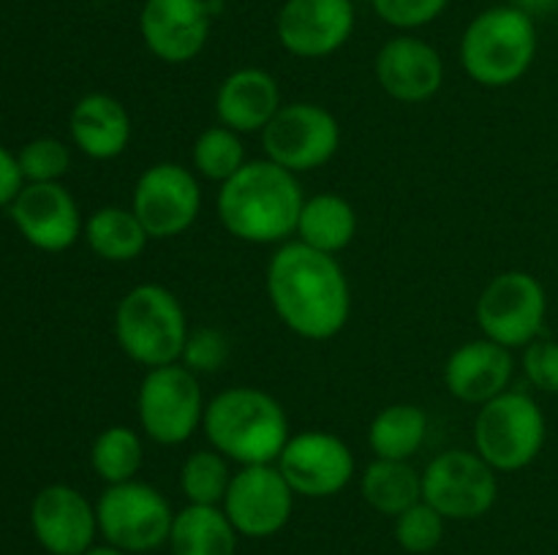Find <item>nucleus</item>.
Masks as SVG:
<instances>
[{"mask_svg":"<svg viewBox=\"0 0 558 555\" xmlns=\"http://www.w3.org/2000/svg\"><path fill=\"white\" fill-rule=\"evenodd\" d=\"M354 22L352 0H287L278 11L276 33L289 54L319 60L336 54L352 38Z\"/></svg>","mask_w":558,"mask_h":555,"instance_id":"obj_15","label":"nucleus"},{"mask_svg":"<svg viewBox=\"0 0 558 555\" xmlns=\"http://www.w3.org/2000/svg\"><path fill=\"white\" fill-rule=\"evenodd\" d=\"M22 188H25V177H22L20 161L14 152L0 145V207H11Z\"/></svg>","mask_w":558,"mask_h":555,"instance_id":"obj_36","label":"nucleus"},{"mask_svg":"<svg viewBox=\"0 0 558 555\" xmlns=\"http://www.w3.org/2000/svg\"><path fill=\"white\" fill-rule=\"evenodd\" d=\"M189 332L183 305L161 283H140L114 308V341L120 351L145 368L180 362Z\"/></svg>","mask_w":558,"mask_h":555,"instance_id":"obj_5","label":"nucleus"},{"mask_svg":"<svg viewBox=\"0 0 558 555\" xmlns=\"http://www.w3.org/2000/svg\"><path fill=\"white\" fill-rule=\"evenodd\" d=\"M376 82L401 103H423L445 85V60L434 44L417 36L390 38L376 52Z\"/></svg>","mask_w":558,"mask_h":555,"instance_id":"obj_19","label":"nucleus"},{"mask_svg":"<svg viewBox=\"0 0 558 555\" xmlns=\"http://www.w3.org/2000/svg\"><path fill=\"white\" fill-rule=\"evenodd\" d=\"M512 5H518L521 11H526L529 16L554 14V11H558V0H512Z\"/></svg>","mask_w":558,"mask_h":555,"instance_id":"obj_37","label":"nucleus"},{"mask_svg":"<svg viewBox=\"0 0 558 555\" xmlns=\"http://www.w3.org/2000/svg\"><path fill=\"white\" fill-rule=\"evenodd\" d=\"M294 495L330 498L354 477V455L347 441L327 430H303L292 435L276 462Z\"/></svg>","mask_w":558,"mask_h":555,"instance_id":"obj_13","label":"nucleus"},{"mask_svg":"<svg viewBox=\"0 0 558 555\" xmlns=\"http://www.w3.org/2000/svg\"><path fill=\"white\" fill-rule=\"evenodd\" d=\"M131 210L136 212L150 239L178 237L199 218V180L183 163H153L136 180Z\"/></svg>","mask_w":558,"mask_h":555,"instance_id":"obj_12","label":"nucleus"},{"mask_svg":"<svg viewBox=\"0 0 558 555\" xmlns=\"http://www.w3.org/2000/svg\"><path fill=\"white\" fill-rule=\"evenodd\" d=\"M38 544L52 555H85L98 533L96 506L71 484H47L31 504Z\"/></svg>","mask_w":558,"mask_h":555,"instance_id":"obj_18","label":"nucleus"},{"mask_svg":"<svg viewBox=\"0 0 558 555\" xmlns=\"http://www.w3.org/2000/svg\"><path fill=\"white\" fill-rule=\"evenodd\" d=\"M376 16L396 30H417L447 11L450 0H371Z\"/></svg>","mask_w":558,"mask_h":555,"instance_id":"obj_33","label":"nucleus"},{"mask_svg":"<svg viewBox=\"0 0 558 555\" xmlns=\"http://www.w3.org/2000/svg\"><path fill=\"white\" fill-rule=\"evenodd\" d=\"M281 107V87L276 76L256 65L232 71L216 92L218 123L238 134L265 131Z\"/></svg>","mask_w":558,"mask_h":555,"instance_id":"obj_21","label":"nucleus"},{"mask_svg":"<svg viewBox=\"0 0 558 555\" xmlns=\"http://www.w3.org/2000/svg\"><path fill=\"white\" fill-rule=\"evenodd\" d=\"M9 215L22 237L38 250H69L85 232L74 196L60 183H25L9 207Z\"/></svg>","mask_w":558,"mask_h":555,"instance_id":"obj_17","label":"nucleus"},{"mask_svg":"<svg viewBox=\"0 0 558 555\" xmlns=\"http://www.w3.org/2000/svg\"><path fill=\"white\" fill-rule=\"evenodd\" d=\"M360 493L371 509L387 517H398L409 506L423 501V473L414 471L409 460L376 457L360 477Z\"/></svg>","mask_w":558,"mask_h":555,"instance_id":"obj_26","label":"nucleus"},{"mask_svg":"<svg viewBox=\"0 0 558 555\" xmlns=\"http://www.w3.org/2000/svg\"><path fill=\"white\" fill-rule=\"evenodd\" d=\"M537 58L534 16L518 5L480 11L461 36V65L483 87H510L526 76Z\"/></svg>","mask_w":558,"mask_h":555,"instance_id":"obj_4","label":"nucleus"},{"mask_svg":"<svg viewBox=\"0 0 558 555\" xmlns=\"http://www.w3.org/2000/svg\"><path fill=\"white\" fill-rule=\"evenodd\" d=\"M428 435V414L414 403L385 406L368 428V444L381 460H412Z\"/></svg>","mask_w":558,"mask_h":555,"instance_id":"obj_27","label":"nucleus"},{"mask_svg":"<svg viewBox=\"0 0 558 555\" xmlns=\"http://www.w3.org/2000/svg\"><path fill=\"white\" fill-rule=\"evenodd\" d=\"M512 354L510 348L477 337L458 346L445 362V386L452 397L474 406H485L488 400L507 392L512 381Z\"/></svg>","mask_w":558,"mask_h":555,"instance_id":"obj_20","label":"nucleus"},{"mask_svg":"<svg viewBox=\"0 0 558 555\" xmlns=\"http://www.w3.org/2000/svg\"><path fill=\"white\" fill-rule=\"evenodd\" d=\"M548 297L532 272L507 270L490 278L477 299V324L483 337L505 348H526L543 335Z\"/></svg>","mask_w":558,"mask_h":555,"instance_id":"obj_9","label":"nucleus"},{"mask_svg":"<svg viewBox=\"0 0 558 555\" xmlns=\"http://www.w3.org/2000/svg\"><path fill=\"white\" fill-rule=\"evenodd\" d=\"M262 147L270 161L289 172H314L332 161L341 147V125L330 109L314 101L283 103L262 131Z\"/></svg>","mask_w":558,"mask_h":555,"instance_id":"obj_10","label":"nucleus"},{"mask_svg":"<svg viewBox=\"0 0 558 555\" xmlns=\"http://www.w3.org/2000/svg\"><path fill=\"white\" fill-rule=\"evenodd\" d=\"M396 539L407 553L425 555L445 539V517L425 501H417L396 517Z\"/></svg>","mask_w":558,"mask_h":555,"instance_id":"obj_31","label":"nucleus"},{"mask_svg":"<svg viewBox=\"0 0 558 555\" xmlns=\"http://www.w3.org/2000/svg\"><path fill=\"white\" fill-rule=\"evenodd\" d=\"M499 498L496 468L477 452L450 449L436 455L423 471V501L445 520H477Z\"/></svg>","mask_w":558,"mask_h":555,"instance_id":"obj_11","label":"nucleus"},{"mask_svg":"<svg viewBox=\"0 0 558 555\" xmlns=\"http://www.w3.org/2000/svg\"><path fill=\"white\" fill-rule=\"evenodd\" d=\"M25 183H60L71 166V150L60 139L38 136L27 141L16 156Z\"/></svg>","mask_w":558,"mask_h":555,"instance_id":"obj_32","label":"nucleus"},{"mask_svg":"<svg viewBox=\"0 0 558 555\" xmlns=\"http://www.w3.org/2000/svg\"><path fill=\"white\" fill-rule=\"evenodd\" d=\"M85 555H131V553H125V550L114 547V544L107 542V544H93Z\"/></svg>","mask_w":558,"mask_h":555,"instance_id":"obj_38","label":"nucleus"},{"mask_svg":"<svg viewBox=\"0 0 558 555\" xmlns=\"http://www.w3.org/2000/svg\"><path fill=\"white\" fill-rule=\"evenodd\" d=\"M303 205L298 174L270 158L245 161L218 190V218L223 229L251 245L287 243L298 232Z\"/></svg>","mask_w":558,"mask_h":555,"instance_id":"obj_2","label":"nucleus"},{"mask_svg":"<svg viewBox=\"0 0 558 555\" xmlns=\"http://www.w3.org/2000/svg\"><path fill=\"white\" fill-rule=\"evenodd\" d=\"M85 239L93 254L104 261H134L145 254L150 234L129 207H101L85 221Z\"/></svg>","mask_w":558,"mask_h":555,"instance_id":"obj_25","label":"nucleus"},{"mask_svg":"<svg viewBox=\"0 0 558 555\" xmlns=\"http://www.w3.org/2000/svg\"><path fill=\"white\" fill-rule=\"evenodd\" d=\"M234 473H229L227 457L216 449L191 452L180 468V490H183L189 504L218 506L227 498L229 482Z\"/></svg>","mask_w":558,"mask_h":555,"instance_id":"obj_30","label":"nucleus"},{"mask_svg":"<svg viewBox=\"0 0 558 555\" xmlns=\"http://www.w3.org/2000/svg\"><path fill=\"white\" fill-rule=\"evenodd\" d=\"M202 430L213 449L240 466L278 462L283 446L292 439L281 403L256 386L218 392L205 406Z\"/></svg>","mask_w":558,"mask_h":555,"instance_id":"obj_3","label":"nucleus"},{"mask_svg":"<svg viewBox=\"0 0 558 555\" xmlns=\"http://www.w3.org/2000/svg\"><path fill=\"white\" fill-rule=\"evenodd\" d=\"M474 444L477 455L496 471H521L532 466L545 444L543 408L526 392H501L480 406Z\"/></svg>","mask_w":558,"mask_h":555,"instance_id":"obj_6","label":"nucleus"},{"mask_svg":"<svg viewBox=\"0 0 558 555\" xmlns=\"http://www.w3.org/2000/svg\"><path fill=\"white\" fill-rule=\"evenodd\" d=\"M294 509V490L276 462L243 466L232 477L223 511L240 536L267 539L281 531Z\"/></svg>","mask_w":558,"mask_h":555,"instance_id":"obj_14","label":"nucleus"},{"mask_svg":"<svg viewBox=\"0 0 558 555\" xmlns=\"http://www.w3.org/2000/svg\"><path fill=\"white\" fill-rule=\"evenodd\" d=\"M205 406L199 379L183 362L147 368L136 392V417L147 439L161 446L185 444L202 428Z\"/></svg>","mask_w":558,"mask_h":555,"instance_id":"obj_7","label":"nucleus"},{"mask_svg":"<svg viewBox=\"0 0 558 555\" xmlns=\"http://www.w3.org/2000/svg\"><path fill=\"white\" fill-rule=\"evenodd\" d=\"M191 158L202 177L223 185L245 166L243 139L238 131L227 128V125H210L196 136Z\"/></svg>","mask_w":558,"mask_h":555,"instance_id":"obj_29","label":"nucleus"},{"mask_svg":"<svg viewBox=\"0 0 558 555\" xmlns=\"http://www.w3.org/2000/svg\"><path fill=\"white\" fill-rule=\"evenodd\" d=\"M523 370L537 390L558 392V343L537 337L523 351Z\"/></svg>","mask_w":558,"mask_h":555,"instance_id":"obj_35","label":"nucleus"},{"mask_svg":"<svg viewBox=\"0 0 558 555\" xmlns=\"http://www.w3.org/2000/svg\"><path fill=\"white\" fill-rule=\"evenodd\" d=\"M229 359V341L221 330H213V326H196L189 332V341H185L183 357L180 362L185 365L194 373H216L227 365Z\"/></svg>","mask_w":558,"mask_h":555,"instance_id":"obj_34","label":"nucleus"},{"mask_svg":"<svg viewBox=\"0 0 558 555\" xmlns=\"http://www.w3.org/2000/svg\"><path fill=\"white\" fill-rule=\"evenodd\" d=\"M213 5L205 0H145L140 36L163 63H189L205 49L213 27Z\"/></svg>","mask_w":558,"mask_h":555,"instance_id":"obj_16","label":"nucleus"},{"mask_svg":"<svg viewBox=\"0 0 558 555\" xmlns=\"http://www.w3.org/2000/svg\"><path fill=\"white\" fill-rule=\"evenodd\" d=\"M205 3H210L213 9H218V5H221V3H227V0H205Z\"/></svg>","mask_w":558,"mask_h":555,"instance_id":"obj_39","label":"nucleus"},{"mask_svg":"<svg viewBox=\"0 0 558 555\" xmlns=\"http://www.w3.org/2000/svg\"><path fill=\"white\" fill-rule=\"evenodd\" d=\"M267 297L278 319L305 341H330L347 326L352 292L332 254L300 239L283 243L267 264Z\"/></svg>","mask_w":558,"mask_h":555,"instance_id":"obj_1","label":"nucleus"},{"mask_svg":"<svg viewBox=\"0 0 558 555\" xmlns=\"http://www.w3.org/2000/svg\"><path fill=\"white\" fill-rule=\"evenodd\" d=\"M238 536L223 506L189 504L174 515L169 547L172 555H234Z\"/></svg>","mask_w":558,"mask_h":555,"instance_id":"obj_23","label":"nucleus"},{"mask_svg":"<svg viewBox=\"0 0 558 555\" xmlns=\"http://www.w3.org/2000/svg\"><path fill=\"white\" fill-rule=\"evenodd\" d=\"M98 531L125 553H150L169 544L174 511L161 490L145 482L109 484L96 504Z\"/></svg>","mask_w":558,"mask_h":555,"instance_id":"obj_8","label":"nucleus"},{"mask_svg":"<svg viewBox=\"0 0 558 555\" xmlns=\"http://www.w3.org/2000/svg\"><path fill=\"white\" fill-rule=\"evenodd\" d=\"M298 239L308 248L332 254L352 245L357 234V212L352 201L338 194H316L305 199L298 221Z\"/></svg>","mask_w":558,"mask_h":555,"instance_id":"obj_24","label":"nucleus"},{"mask_svg":"<svg viewBox=\"0 0 558 555\" xmlns=\"http://www.w3.org/2000/svg\"><path fill=\"white\" fill-rule=\"evenodd\" d=\"M71 139L93 161L123 156L131 141L129 109L107 92H87L74 103L69 118Z\"/></svg>","mask_w":558,"mask_h":555,"instance_id":"obj_22","label":"nucleus"},{"mask_svg":"<svg viewBox=\"0 0 558 555\" xmlns=\"http://www.w3.org/2000/svg\"><path fill=\"white\" fill-rule=\"evenodd\" d=\"M142 462H145V444H142L140 433L125 424H112L93 441L90 466L107 484L136 479Z\"/></svg>","mask_w":558,"mask_h":555,"instance_id":"obj_28","label":"nucleus"}]
</instances>
